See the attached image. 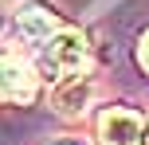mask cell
<instances>
[{
  "instance_id": "obj_5",
  "label": "cell",
  "mask_w": 149,
  "mask_h": 145,
  "mask_svg": "<svg viewBox=\"0 0 149 145\" xmlns=\"http://www.w3.org/2000/svg\"><path fill=\"white\" fill-rule=\"evenodd\" d=\"M0 98L4 102L36 98V75L28 71V63H20L16 55H4V51H0Z\"/></svg>"
},
{
  "instance_id": "obj_8",
  "label": "cell",
  "mask_w": 149,
  "mask_h": 145,
  "mask_svg": "<svg viewBox=\"0 0 149 145\" xmlns=\"http://www.w3.org/2000/svg\"><path fill=\"white\" fill-rule=\"evenodd\" d=\"M141 145H149V118H145V126H141Z\"/></svg>"
},
{
  "instance_id": "obj_1",
  "label": "cell",
  "mask_w": 149,
  "mask_h": 145,
  "mask_svg": "<svg viewBox=\"0 0 149 145\" xmlns=\"http://www.w3.org/2000/svg\"><path fill=\"white\" fill-rule=\"evenodd\" d=\"M90 63V43L79 28H59L43 47H39V71L47 83H59L67 75H79Z\"/></svg>"
},
{
  "instance_id": "obj_4",
  "label": "cell",
  "mask_w": 149,
  "mask_h": 145,
  "mask_svg": "<svg viewBox=\"0 0 149 145\" xmlns=\"http://www.w3.org/2000/svg\"><path fill=\"white\" fill-rule=\"evenodd\" d=\"M90 98H94V78H90L86 71L59 78L55 90H51V106H55V114H63V118H79L82 110L90 106Z\"/></svg>"
},
{
  "instance_id": "obj_7",
  "label": "cell",
  "mask_w": 149,
  "mask_h": 145,
  "mask_svg": "<svg viewBox=\"0 0 149 145\" xmlns=\"http://www.w3.org/2000/svg\"><path fill=\"white\" fill-rule=\"evenodd\" d=\"M51 145H82V141H74V137H55Z\"/></svg>"
},
{
  "instance_id": "obj_2",
  "label": "cell",
  "mask_w": 149,
  "mask_h": 145,
  "mask_svg": "<svg viewBox=\"0 0 149 145\" xmlns=\"http://www.w3.org/2000/svg\"><path fill=\"white\" fill-rule=\"evenodd\" d=\"M145 118L130 106H106L98 114V141L102 145H141Z\"/></svg>"
},
{
  "instance_id": "obj_6",
  "label": "cell",
  "mask_w": 149,
  "mask_h": 145,
  "mask_svg": "<svg viewBox=\"0 0 149 145\" xmlns=\"http://www.w3.org/2000/svg\"><path fill=\"white\" fill-rule=\"evenodd\" d=\"M137 63H141V71L149 75V28L141 31V39H137Z\"/></svg>"
},
{
  "instance_id": "obj_3",
  "label": "cell",
  "mask_w": 149,
  "mask_h": 145,
  "mask_svg": "<svg viewBox=\"0 0 149 145\" xmlns=\"http://www.w3.org/2000/svg\"><path fill=\"white\" fill-rule=\"evenodd\" d=\"M16 28H20V35L28 39V43L43 47L47 39H51L59 28H67V24L59 20V12H55L51 4H43V0H28V4L16 12Z\"/></svg>"
}]
</instances>
